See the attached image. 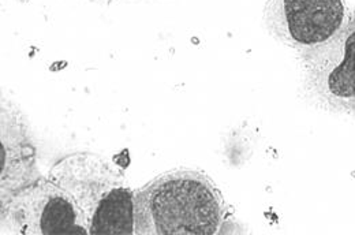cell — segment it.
<instances>
[{
  "instance_id": "cell-5",
  "label": "cell",
  "mask_w": 355,
  "mask_h": 235,
  "mask_svg": "<svg viewBox=\"0 0 355 235\" xmlns=\"http://www.w3.org/2000/svg\"><path fill=\"white\" fill-rule=\"evenodd\" d=\"M347 18L343 0H268L264 22L284 46L308 49L334 37Z\"/></svg>"
},
{
  "instance_id": "cell-4",
  "label": "cell",
  "mask_w": 355,
  "mask_h": 235,
  "mask_svg": "<svg viewBox=\"0 0 355 235\" xmlns=\"http://www.w3.org/2000/svg\"><path fill=\"white\" fill-rule=\"evenodd\" d=\"M305 89L322 108L355 114V12L324 44L302 51Z\"/></svg>"
},
{
  "instance_id": "cell-1",
  "label": "cell",
  "mask_w": 355,
  "mask_h": 235,
  "mask_svg": "<svg viewBox=\"0 0 355 235\" xmlns=\"http://www.w3.org/2000/svg\"><path fill=\"white\" fill-rule=\"evenodd\" d=\"M225 219L220 190L200 171L174 170L134 191V234H219Z\"/></svg>"
},
{
  "instance_id": "cell-8",
  "label": "cell",
  "mask_w": 355,
  "mask_h": 235,
  "mask_svg": "<svg viewBox=\"0 0 355 235\" xmlns=\"http://www.w3.org/2000/svg\"><path fill=\"white\" fill-rule=\"evenodd\" d=\"M21 1H24V0H21Z\"/></svg>"
},
{
  "instance_id": "cell-3",
  "label": "cell",
  "mask_w": 355,
  "mask_h": 235,
  "mask_svg": "<svg viewBox=\"0 0 355 235\" xmlns=\"http://www.w3.org/2000/svg\"><path fill=\"white\" fill-rule=\"evenodd\" d=\"M0 229L1 234H89L73 197L42 177L1 201Z\"/></svg>"
},
{
  "instance_id": "cell-2",
  "label": "cell",
  "mask_w": 355,
  "mask_h": 235,
  "mask_svg": "<svg viewBox=\"0 0 355 235\" xmlns=\"http://www.w3.org/2000/svg\"><path fill=\"white\" fill-rule=\"evenodd\" d=\"M48 178L73 197L89 234H134V190L108 159L88 152L67 155L52 166Z\"/></svg>"
},
{
  "instance_id": "cell-6",
  "label": "cell",
  "mask_w": 355,
  "mask_h": 235,
  "mask_svg": "<svg viewBox=\"0 0 355 235\" xmlns=\"http://www.w3.org/2000/svg\"><path fill=\"white\" fill-rule=\"evenodd\" d=\"M0 201L40 178L36 148L22 112L8 100H1L0 121Z\"/></svg>"
},
{
  "instance_id": "cell-7",
  "label": "cell",
  "mask_w": 355,
  "mask_h": 235,
  "mask_svg": "<svg viewBox=\"0 0 355 235\" xmlns=\"http://www.w3.org/2000/svg\"><path fill=\"white\" fill-rule=\"evenodd\" d=\"M90 1H97V3H111L112 0H90Z\"/></svg>"
}]
</instances>
